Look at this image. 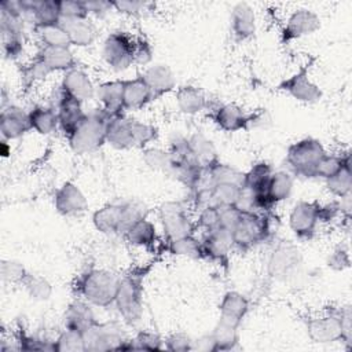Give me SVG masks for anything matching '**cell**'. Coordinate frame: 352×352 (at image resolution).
<instances>
[{
    "label": "cell",
    "mask_w": 352,
    "mask_h": 352,
    "mask_svg": "<svg viewBox=\"0 0 352 352\" xmlns=\"http://www.w3.org/2000/svg\"><path fill=\"white\" fill-rule=\"evenodd\" d=\"M154 263L135 265L120 278L114 307L122 320L129 326L138 324L143 316V285Z\"/></svg>",
    "instance_id": "1"
},
{
    "label": "cell",
    "mask_w": 352,
    "mask_h": 352,
    "mask_svg": "<svg viewBox=\"0 0 352 352\" xmlns=\"http://www.w3.org/2000/svg\"><path fill=\"white\" fill-rule=\"evenodd\" d=\"M120 278L121 275H117L109 270L89 267L74 278L72 289L76 296L85 300L91 305L109 308L114 305Z\"/></svg>",
    "instance_id": "2"
},
{
    "label": "cell",
    "mask_w": 352,
    "mask_h": 352,
    "mask_svg": "<svg viewBox=\"0 0 352 352\" xmlns=\"http://www.w3.org/2000/svg\"><path fill=\"white\" fill-rule=\"evenodd\" d=\"M147 217V208L133 199L109 202L94 212V227L104 235H122L138 220Z\"/></svg>",
    "instance_id": "3"
},
{
    "label": "cell",
    "mask_w": 352,
    "mask_h": 352,
    "mask_svg": "<svg viewBox=\"0 0 352 352\" xmlns=\"http://www.w3.org/2000/svg\"><path fill=\"white\" fill-rule=\"evenodd\" d=\"M111 117L114 116L109 114L102 107L87 113L77 128L66 138L70 148L80 155L99 150L106 143L107 126Z\"/></svg>",
    "instance_id": "4"
},
{
    "label": "cell",
    "mask_w": 352,
    "mask_h": 352,
    "mask_svg": "<svg viewBox=\"0 0 352 352\" xmlns=\"http://www.w3.org/2000/svg\"><path fill=\"white\" fill-rule=\"evenodd\" d=\"M74 67H77V63L70 48L41 45L32 60L22 69V78L28 85H30L44 80L51 73H66Z\"/></svg>",
    "instance_id": "5"
},
{
    "label": "cell",
    "mask_w": 352,
    "mask_h": 352,
    "mask_svg": "<svg viewBox=\"0 0 352 352\" xmlns=\"http://www.w3.org/2000/svg\"><path fill=\"white\" fill-rule=\"evenodd\" d=\"M272 234L270 212L242 210L238 223L231 231L234 248L248 252L256 245L267 241Z\"/></svg>",
    "instance_id": "6"
},
{
    "label": "cell",
    "mask_w": 352,
    "mask_h": 352,
    "mask_svg": "<svg viewBox=\"0 0 352 352\" xmlns=\"http://www.w3.org/2000/svg\"><path fill=\"white\" fill-rule=\"evenodd\" d=\"M208 117L213 124L224 132H241L250 131L257 126H263L270 120L265 110H257L248 113L235 103H219L210 104L208 109Z\"/></svg>",
    "instance_id": "7"
},
{
    "label": "cell",
    "mask_w": 352,
    "mask_h": 352,
    "mask_svg": "<svg viewBox=\"0 0 352 352\" xmlns=\"http://www.w3.org/2000/svg\"><path fill=\"white\" fill-rule=\"evenodd\" d=\"M327 151L320 140L304 138L292 143L286 150V164L300 177L315 179L319 161Z\"/></svg>",
    "instance_id": "8"
},
{
    "label": "cell",
    "mask_w": 352,
    "mask_h": 352,
    "mask_svg": "<svg viewBox=\"0 0 352 352\" xmlns=\"http://www.w3.org/2000/svg\"><path fill=\"white\" fill-rule=\"evenodd\" d=\"M158 217L165 235L164 242H170L195 232V223L188 216L184 201H166L158 206Z\"/></svg>",
    "instance_id": "9"
},
{
    "label": "cell",
    "mask_w": 352,
    "mask_h": 352,
    "mask_svg": "<svg viewBox=\"0 0 352 352\" xmlns=\"http://www.w3.org/2000/svg\"><path fill=\"white\" fill-rule=\"evenodd\" d=\"M305 329L309 340L316 344L344 342V333L338 314V305H330L322 314L305 319Z\"/></svg>",
    "instance_id": "10"
},
{
    "label": "cell",
    "mask_w": 352,
    "mask_h": 352,
    "mask_svg": "<svg viewBox=\"0 0 352 352\" xmlns=\"http://www.w3.org/2000/svg\"><path fill=\"white\" fill-rule=\"evenodd\" d=\"M85 342V352H106L122 351L126 342V336L120 322H96L82 333Z\"/></svg>",
    "instance_id": "11"
},
{
    "label": "cell",
    "mask_w": 352,
    "mask_h": 352,
    "mask_svg": "<svg viewBox=\"0 0 352 352\" xmlns=\"http://www.w3.org/2000/svg\"><path fill=\"white\" fill-rule=\"evenodd\" d=\"M302 264V254L300 249L289 242L279 241L267 261V272L272 279L286 280L292 278Z\"/></svg>",
    "instance_id": "12"
},
{
    "label": "cell",
    "mask_w": 352,
    "mask_h": 352,
    "mask_svg": "<svg viewBox=\"0 0 352 352\" xmlns=\"http://www.w3.org/2000/svg\"><path fill=\"white\" fill-rule=\"evenodd\" d=\"M135 37L126 32H111L102 45V56L114 72H124L133 65Z\"/></svg>",
    "instance_id": "13"
},
{
    "label": "cell",
    "mask_w": 352,
    "mask_h": 352,
    "mask_svg": "<svg viewBox=\"0 0 352 352\" xmlns=\"http://www.w3.org/2000/svg\"><path fill=\"white\" fill-rule=\"evenodd\" d=\"M314 63V59H309L307 63L300 66V69L283 78L276 89L289 94L293 99L302 103H316L322 99V89L309 78V69Z\"/></svg>",
    "instance_id": "14"
},
{
    "label": "cell",
    "mask_w": 352,
    "mask_h": 352,
    "mask_svg": "<svg viewBox=\"0 0 352 352\" xmlns=\"http://www.w3.org/2000/svg\"><path fill=\"white\" fill-rule=\"evenodd\" d=\"M322 223V204L298 201L290 210L289 227L298 239H311Z\"/></svg>",
    "instance_id": "15"
},
{
    "label": "cell",
    "mask_w": 352,
    "mask_h": 352,
    "mask_svg": "<svg viewBox=\"0 0 352 352\" xmlns=\"http://www.w3.org/2000/svg\"><path fill=\"white\" fill-rule=\"evenodd\" d=\"M204 260L216 263L226 270L230 263V253L234 249L231 232L220 227L205 231L201 238Z\"/></svg>",
    "instance_id": "16"
},
{
    "label": "cell",
    "mask_w": 352,
    "mask_h": 352,
    "mask_svg": "<svg viewBox=\"0 0 352 352\" xmlns=\"http://www.w3.org/2000/svg\"><path fill=\"white\" fill-rule=\"evenodd\" d=\"M320 28L319 15L308 8H298L293 11L280 30V43L290 44L294 40L302 38L315 33Z\"/></svg>",
    "instance_id": "17"
},
{
    "label": "cell",
    "mask_w": 352,
    "mask_h": 352,
    "mask_svg": "<svg viewBox=\"0 0 352 352\" xmlns=\"http://www.w3.org/2000/svg\"><path fill=\"white\" fill-rule=\"evenodd\" d=\"M58 114L59 121V129L63 132V135L67 138L77 125L82 121L85 117V111L82 110V103L70 98L60 87L54 92L51 104Z\"/></svg>",
    "instance_id": "18"
},
{
    "label": "cell",
    "mask_w": 352,
    "mask_h": 352,
    "mask_svg": "<svg viewBox=\"0 0 352 352\" xmlns=\"http://www.w3.org/2000/svg\"><path fill=\"white\" fill-rule=\"evenodd\" d=\"M54 206L62 216H78L87 212L88 199L73 182H65L54 194Z\"/></svg>",
    "instance_id": "19"
},
{
    "label": "cell",
    "mask_w": 352,
    "mask_h": 352,
    "mask_svg": "<svg viewBox=\"0 0 352 352\" xmlns=\"http://www.w3.org/2000/svg\"><path fill=\"white\" fill-rule=\"evenodd\" d=\"M32 131L29 122V113L16 104H8L1 109L0 132L1 139L15 140Z\"/></svg>",
    "instance_id": "20"
},
{
    "label": "cell",
    "mask_w": 352,
    "mask_h": 352,
    "mask_svg": "<svg viewBox=\"0 0 352 352\" xmlns=\"http://www.w3.org/2000/svg\"><path fill=\"white\" fill-rule=\"evenodd\" d=\"M106 143L117 150L136 148L135 118L126 117L124 113L111 117L107 126Z\"/></svg>",
    "instance_id": "21"
},
{
    "label": "cell",
    "mask_w": 352,
    "mask_h": 352,
    "mask_svg": "<svg viewBox=\"0 0 352 352\" xmlns=\"http://www.w3.org/2000/svg\"><path fill=\"white\" fill-rule=\"evenodd\" d=\"M249 309H250L249 298L239 292L230 290L224 293L219 304V312H220L219 320L239 329Z\"/></svg>",
    "instance_id": "22"
},
{
    "label": "cell",
    "mask_w": 352,
    "mask_h": 352,
    "mask_svg": "<svg viewBox=\"0 0 352 352\" xmlns=\"http://www.w3.org/2000/svg\"><path fill=\"white\" fill-rule=\"evenodd\" d=\"M59 87L70 98H73L81 103L94 99L96 95V87L91 81L89 76L78 67H74V69L63 73Z\"/></svg>",
    "instance_id": "23"
},
{
    "label": "cell",
    "mask_w": 352,
    "mask_h": 352,
    "mask_svg": "<svg viewBox=\"0 0 352 352\" xmlns=\"http://www.w3.org/2000/svg\"><path fill=\"white\" fill-rule=\"evenodd\" d=\"M142 77L148 85L154 99L169 94L176 87V78L172 69L164 63H154L151 66H147L143 70Z\"/></svg>",
    "instance_id": "24"
},
{
    "label": "cell",
    "mask_w": 352,
    "mask_h": 352,
    "mask_svg": "<svg viewBox=\"0 0 352 352\" xmlns=\"http://www.w3.org/2000/svg\"><path fill=\"white\" fill-rule=\"evenodd\" d=\"M154 100V96L146 84L142 74H138L135 78L122 80V109L138 110Z\"/></svg>",
    "instance_id": "25"
},
{
    "label": "cell",
    "mask_w": 352,
    "mask_h": 352,
    "mask_svg": "<svg viewBox=\"0 0 352 352\" xmlns=\"http://www.w3.org/2000/svg\"><path fill=\"white\" fill-rule=\"evenodd\" d=\"M231 33L236 43L253 37L256 32V15L248 3H236L231 11Z\"/></svg>",
    "instance_id": "26"
},
{
    "label": "cell",
    "mask_w": 352,
    "mask_h": 352,
    "mask_svg": "<svg viewBox=\"0 0 352 352\" xmlns=\"http://www.w3.org/2000/svg\"><path fill=\"white\" fill-rule=\"evenodd\" d=\"M98 322L92 305L82 298L72 301L63 315V327L84 333Z\"/></svg>",
    "instance_id": "27"
},
{
    "label": "cell",
    "mask_w": 352,
    "mask_h": 352,
    "mask_svg": "<svg viewBox=\"0 0 352 352\" xmlns=\"http://www.w3.org/2000/svg\"><path fill=\"white\" fill-rule=\"evenodd\" d=\"M176 104L184 114L194 116L210 107L205 92L194 85H183L176 91Z\"/></svg>",
    "instance_id": "28"
},
{
    "label": "cell",
    "mask_w": 352,
    "mask_h": 352,
    "mask_svg": "<svg viewBox=\"0 0 352 352\" xmlns=\"http://www.w3.org/2000/svg\"><path fill=\"white\" fill-rule=\"evenodd\" d=\"M100 107L111 116L124 113L122 109V80L103 81L96 87V95Z\"/></svg>",
    "instance_id": "29"
},
{
    "label": "cell",
    "mask_w": 352,
    "mask_h": 352,
    "mask_svg": "<svg viewBox=\"0 0 352 352\" xmlns=\"http://www.w3.org/2000/svg\"><path fill=\"white\" fill-rule=\"evenodd\" d=\"M293 190V176L285 170H274L267 186L264 194L274 208L279 202L287 199Z\"/></svg>",
    "instance_id": "30"
},
{
    "label": "cell",
    "mask_w": 352,
    "mask_h": 352,
    "mask_svg": "<svg viewBox=\"0 0 352 352\" xmlns=\"http://www.w3.org/2000/svg\"><path fill=\"white\" fill-rule=\"evenodd\" d=\"M60 25L65 28L72 45L88 47L95 40L96 30L88 18L60 19Z\"/></svg>",
    "instance_id": "31"
},
{
    "label": "cell",
    "mask_w": 352,
    "mask_h": 352,
    "mask_svg": "<svg viewBox=\"0 0 352 352\" xmlns=\"http://www.w3.org/2000/svg\"><path fill=\"white\" fill-rule=\"evenodd\" d=\"M124 238L131 245L144 249H154L158 242L155 226L147 220V217H143L132 224L124 234Z\"/></svg>",
    "instance_id": "32"
},
{
    "label": "cell",
    "mask_w": 352,
    "mask_h": 352,
    "mask_svg": "<svg viewBox=\"0 0 352 352\" xmlns=\"http://www.w3.org/2000/svg\"><path fill=\"white\" fill-rule=\"evenodd\" d=\"M28 113L30 128L40 135H50L59 128L58 114L52 106L36 104Z\"/></svg>",
    "instance_id": "33"
},
{
    "label": "cell",
    "mask_w": 352,
    "mask_h": 352,
    "mask_svg": "<svg viewBox=\"0 0 352 352\" xmlns=\"http://www.w3.org/2000/svg\"><path fill=\"white\" fill-rule=\"evenodd\" d=\"M187 140L194 158L201 166L208 168L219 161L217 150L213 142L209 138H206L202 132L191 133L190 136H187Z\"/></svg>",
    "instance_id": "34"
},
{
    "label": "cell",
    "mask_w": 352,
    "mask_h": 352,
    "mask_svg": "<svg viewBox=\"0 0 352 352\" xmlns=\"http://www.w3.org/2000/svg\"><path fill=\"white\" fill-rule=\"evenodd\" d=\"M33 30L43 47L52 48H70L72 43L65 30V28L59 23L44 25V26H33Z\"/></svg>",
    "instance_id": "35"
},
{
    "label": "cell",
    "mask_w": 352,
    "mask_h": 352,
    "mask_svg": "<svg viewBox=\"0 0 352 352\" xmlns=\"http://www.w3.org/2000/svg\"><path fill=\"white\" fill-rule=\"evenodd\" d=\"M274 169L271 164L265 161L256 162L254 165L250 166L249 170L245 172L243 177V190L256 194V192H264L265 186L272 175Z\"/></svg>",
    "instance_id": "36"
},
{
    "label": "cell",
    "mask_w": 352,
    "mask_h": 352,
    "mask_svg": "<svg viewBox=\"0 0 352 352\" xmlns=\"http://www.w3.org/2000/svg\"><path fill=\"white\" fill-rule=\"evenodd\" d=\"M164 248L168 253L175 256H184L188 258L204 260L201 239H198L194 234L170 241V242H165Z\"/></svg>",
    "instance_id": "37"
},
{
    "label": "cell",
    "mask_w": 352,
    "mask_h": 352,
    "mask_svg": "<svg viewBox=\"0 0 352 352\" xmlns=\"http://www.w3.org/2000/svg\"><path fill=\"white\" fill-rule=\"evenodd\" d=\"M326 188L330 194L337 198H344L351 195L352 190V170H351V160H348L336 173L330 177L324 179Z\"/></svg>",
    "instance_id": "38"
},
{
    "label": "cell",
    "mask_w": 352,
    "mask_h": 352,
    "mask_svg": "<svg viewBox=\"0 0 352 352\" xmlns=\"http://www.w3.org/2000/svg\"><path fill=\"white\" fill-rule=\"evenodd\" d=\"M213 345H214V352L217 351H234L238 348L239 344V333L238 327L230 326L224 322H217V324L213 327V330L209 333Z\"/></svg>",
    "instance_id": "39"
},
{
    "label": "cell",
    "mask_w": 352,
    "mask_h": 352,
    "mask_svg": "<svg viewBox=\"0 0 352 352\" xmlns=\"http://www.w3.org/2000/svg\"><path fill=\"white\" fill-rule=\"evenodd\" d=\"M142 158L144 161V164L153 169V170H160L164 173L170 175L173 165H175V160L172 157V154L169 153V150H164L160 147H146L142 151Z\"/></svg>",
    "instance_id": "40"
},
{
    "label": "cell",
    "mask_w": 352,
    "mask_h": 352,
    "mask_svg": "<svg viewBox=\"0 0 352 352\" xmlns=\"http://www.w3.org/2000/svg\"><path fill=\"white\" fill-rule=\"evenodd\" d=\"M21 286L26 290L30 298L36 301H47L52 296V285L50 280L38 274L29 272L21 282Z\"/></svg>",
    "instance_id": "41"
},
{
    "label": "cell",
    "mask_w": 352,
    "mask_h": 352,
    "mask_svg": "<svg viewBox=\"0 0 352 352\" xmlns=\"http://www.w3.org/2000/svg\"><path fill=\"white\" fill-rule=\"evenodd\" d=\"M209 177L213 184L216 183H234L243 188V177L245 172L231 166L230 164H224L220 160L210 166L206 168Z\"/></svg>",
    "instance_id": "42"
},
{
    "label": "cell",
    "mask_w": 352,
    "mask_h": 352,
    "mask_svg": "<svg viewBox=\"0 0 352 352\" xmlns=\"http://www.w3.org/2000/svg\"><path fill=\"white\" fill-rule=\"evenodd\" d=\"M243 188L234 183H216L212 187V205L236 206Z\"/></svg>",
    "instance_id": "43"
},
{
    "label": "cell",
    "mask_w": 352,
    "mask_h": 352,
    "mask_svg": "<svg viewBox=\"0 0 352 352\" xmlns=\"http://www.w3.org/2000/svg\"><path fill=\"white\" fill-rule=\"evenodd\" d=\"M54 351L55 352H85V342H84L82 333L63 327V330L54 340Z\"/></svg>",
    "instance_id": "44"
},
{
    "label": "cell",
    "mask_w": 352,
    "mask_h": 352,
    "mask_svg": "<svg viewBox=\"0 0 352 352\" xmlns=\"http://www.w3.org/2000/svg\"><path fill=\"white\" fill-rule=\"evenodd\" d=\"M14 337L18 351H54V341L32 336L22 326L16 327Z\"/></svg>",
    "instance_id": "45"
},
{
    "label": "cell",
    "mask_w": 352,
    "mask_h": 352,
    "mask_svg": "<svg viewBox=\"0 0 352 352\" xmlns=\"http://www.w3.org/2000/svg\"><path fill=\"white\" fill-rule=\"evenodd\" d=\"M129 349L160 351V349H164V338H161L157 333L142 330L132 340L128 338L126 342L124 344L122 351H129Z\"/></svg>",
    "instance_id": "46"
},
{
    "label": "cell",
    "mask_w": 352,
    "mask_h": 352,
    "mask_svg": "<svg viewBox=\"0 0 352 352\" xmlns=\"http://www.w3.org/2000/svg\"><path fill=\"white\" fill-rule=\"evenodd\" d=\"M348 160H351L349 153H344V154H329L326 153L322 160L319 161L318 169H316V177L320 179H327L330 177L333 173H336Z\"/></svg>",
    "instance_id": "47"
},
{
    "label": "cell",
    "mask_w": 352,
    "mask_h": 352,
    "mask_svg": "<svg viewBox=\"0 0 352 352\" xmlns=\"http://www.w3.org/2000/svg\"><path fill=\"white\" fill-rule=\"evenodd\" d=\"M28 274V270L21 261L16 260H1L0 263V276L4 283L21 285L22 279Z\"/></svg>",
    "instance_id": "48"
},
{
    "label": "cell",
    "mask_w": 352,
    "mask_h": 352,
    "mask_svg": "<svg viewBox=\"0 0 352 352\" xmlns=\"http://www.w3.org/2000/svg\"><path fill=\"white\" fill-rule=\"evenodd\" d=\"M58 6L60 19H81L89 15L84 0H60Z\"/></svg>",
    "instance_id": "49"
},
{
    "label": "cell",
    "mask_w": 352,
    "mask_h": 352,
    "mask_svg": "<svg viewBox=\"0 0 352 352\" xmlns=\"http://www.w3.org/2000/svg\"><path fill=\"white\" fill-rule=\"evenodd\" d=\"M219 216H220V206L219 205H209L199 210V214L197 217L195 230L209 231L219 227Z\"/></svg>",
    "instance_id": "50"
},
{
    "label": "cell",
    "mask_w": 352,
    "mask_h": 352,
    "mask_svg": "<svg viewBox=\"0 0 352 352\" xmlns=\"http://www.w3.org/2000/svg\"><path fill=\"white\" fill-rule=\"evenodd\" d=\"M192 342L194 340L188 334L176 331L164 338V348L172 352H187L192 351Z\"/></svg>",
    "instance_id": "51"
},
{
    "label": "cell",
    "mask_w": 352,
    "mask_h": 352,
    "mask_svg": "<svg viewBox=\"0 0 352 352\" xmlns=\"http://www.w3.org/2000/svg\"><path fill=\"white\" fill-rule=\"evenodd\" d=\"M153 60V47L144 37H135L133 65L146 66Z\"/></svg>",
    "instance_id": "52"
},
{
    "label": "cell",
    "mask_w": 352,
    "mask_h": 352,
    "mask_svg": "<svg viewBox=\"0 0 352 352\" xmlns=\"http://www.w3.org/2000/svg\"><path fill=\"white\" fill-rule=\"evenodd\" d=\"M242 210L236 206H220V216H219V227L227 231H232L235 224L241 217Z\"/></svg>",
    "instance_id": "53"
},
{
    "label": "cell",
    "mask_w": 352,
    "mask_h": 352,
    "mask_svg": "<svg viewBox=\"0 0 352 352\" xmlns=\"http://www.w3.org/2000/svg\"><path fill=\"white\" fill-rule=\"evenodd\" d=\"M351 264L349 250L345 246H337L327 258V265L334 271H342Z\"/></svg>",
    "instance_id": "54"
},
{
    "label": "cell",
    "mask_w": 352,
    "mask_h": 352,
    "mask_svg": "<svg viewBox=\"0 0 352 352\" xmlns=\"http://www.w3.org/2000/svg\"><path fill=\"white\" fill-rule=\"evenodd\" d=\"M338 314H340V320H341L342 333H344V344L349 348L351 341H352V314H351V305L349 304L338 305Z\"/></svg>",
    "instance_id": "55"
},
{
    "label": "cell",
    "mask_w": 352,
    "mask_h": 352,
    "mask_svg": "<svg viewBox=\"0 0 352 352\" xmlns=\"http://www.w3.org/2000/svg\"><path fill=\"white\" fill-rule=\"evenodd\" d=\"M111 6L118 12H122L126 15H139L147 7V3L135 1V0H118V1H111Z\"/></svg>",
    "instance_id": "56"
},
{
    "label": "cell",
    "mask_w": 352,
    "mask_h": 352,
    "mask_svg": "<svg viewBox=\"0 0 352 352\" xmlns=\"http://www.w3.org/2000/svg\"><path fill=\"white\" fill-rule=\"evenodd\" d=\"M84 1H85L88 14H94L96 16H102L113 8L111 1H104V0H84Z\"/></svg>",
    "instance_id": "57"
},
{
    "label": "cell",
    "mask_w": 352,
    "mask_h": 352,
    "mask_svg": "<svg viewBox=\"0 0 352 352\" xmlns=\"http://www.w3.org/2000/svg\"><path fill=\"white\" fill-rule=\"evenodd\" d=\"M192 351H204V352H214V345L210 334H205L192 342Z\"/></svg>",
    "instance_id": "58"
}]
</instances>
